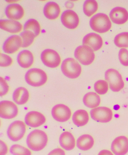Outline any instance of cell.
Instances as JSON below:
<instances>
[{
    "label": "cell",
    "mask_w": 128,
    "mask_h": 155,
    "mask_svg": "<svg viewBox=\"0 0 128 155\" xmlns=\"http://www.w3.org/2000/svg\"><path fill=\"white\" fill-rule=\"evenodd\" d=\"M48 137L43 130H35L32 131L27 137L26 143L28 148L32 151H41L46 147Z\"/></svg>",
    "instance_id": "cell-1"
},
{
    "label": "cell",
    "mask_w": 128,
    "mask_h": 155,
    "mask_svg": "<svg viewBox=\"0 0 128 155\" xmlns=\"http://www.w3.org/2000/svg\"><path fill=\"white\" fill-rule=\"evenodd\" d=\"M90 25L94 31L103 33L107 32L110 29L112 23L107 15L105 14L99 13L91 18Z\"/></svg>",
    "instance_id": "cell-2"
},
{
    "label": "cell",
    "mask_w": 128,
    "mask_h": 155,
    "mask_svg": "<svg viewBox=\"0 0 128 155\" xmlns=\"http://www.w3.org/2000/svg\"><path fill=\"white\" fill-rule=\"evenodd\" d=\"M25 79L29 85L34 87H38L46 83L47 77L46 73L42 70L33 68L26 72Z\"/></svg>",
    "instance_id": "cell-3"
},
{
    "label": "cell",
    "mask_w": 128,
    "mask_h": 155,
    "mask_svg": "<svg viewBox=\"0 0 128 155\" xmlns=\"http://www.w3.org/2000/svg\"><path fill=\"white\" fill-rule=\"evenodd\" d=\"M105 78L113 92H119L124 87V83L122 77L120 73L115 69L108 70L105 72Z\"/></svg>",
    "instance_id": "cell-4"
},
{
    "label": "cell",
    "mask_w": 128,
    "mask_h": 155,
    "mask_svg": "<svg viewBox=\"0 0 128 155\" xmlns=\"http://www.w3.org/2000/svg\"><path fill=\"white\" fill-rule=\"evenodd\" d=\"M61 71L66 77L71 79L77 78L82 72V68L74 59L68 58L62 62Z\"/></svg>",
    "instance_id": "cell-5"
},
{
    "label": "cell",
    "mask_w": 128,
    "mask_h": 155,
    "mask_svg": "<svg viewBox=\"0 0 128 155\" xmlns=\"http://www.w3.org/2000/svg\"><path fill=\"white\" fill-rule=\"evenodd\" d=\"M75 57L82 64L88 66L94 61L95 55L94 51L86 45H81L75 50Z\"/></svg>",
    "instance_id": "cell-6"
},
{
    "label": "cell",
    "mask_w": 128,
    "mask_h": 155,
    "mask_svg": "<svg viewBox=\"0 0 128 155\" xmlns=\"http://www.w3.org/2000/svg\"><path fill=\"white\" fill-rule=\"evenodd\" d=\"M26 127L23 121L17 120L12 123L7 130V136L13 142L20 140L25 136Z\"/></svg>",
    "instance_id": "cell-7"
},
{
    "label": "cell",
    "mask_w": 128,
    "mask_h": 155,
    "mask_svg": "<svg viewBox=\"0 0 128 155\" xmlns=\"http://www.w3.org/2000/svg\"><path fill=\"white\" fill-rule=\"evenodd\" d=\"M90 115L94 121L101 123L110 122L113 117V113L109 108L106 107H98L92 109Z\"/></svg>",
    "instance_id": "cell-8"
},
{
    "label": "cell",
    "mask_w": 128,
    "mask_h": 155,
    "mask_svg": "<svg viewBox=\"0 0 128 155\" xmlns=\"http://www.w3.org/2000/svg\"><path fill=\"white\" fill-rule=\"evenodd\" d=\"M42 62L45 66L50 68H56L60 64L61 58L56 51L50 49L44 50L41 55Z\"/></svg>",
    "instance_id": "cell-9"
},
{
    "label": "cell",
    "mask_w": 128,
    "mask_h": 155,
    "mask_svg": "<svg viewBox=\"0 0 128 155\" xmlns=\"http://www.w3.org/2000/svg\"><path fill=\"white\" fill-rule=\"evenodd\" d=\"M17 106L13 102L3 101L0 103V117L6 119L16 117L18 114Z\"/></svg>",
    "instance_id": "cell-10"
},
{
    "label": "cell",
    "mask_w": 128,
    "mask_h": 155,
    "mask_svg": "<svg viewBox=\"0 0 128 155\" xmlns=\"http://www.w3.org/2000/svg\"><path fill=\"white\" fill-rule=\"evenodd\" d=\"M53 117L56 120L60 122L68 121L72 115L70 108L63 104H58L54 106L52 110Z\"/></svg>",
    "instance_id": "cell-11"
},
{
    "label": "cell",
    "mask_w": 128,
    "mask_h": 155,
    "mask_svg": "<svg viewBox=\"0 0 128 155\" xmlns=\"http://www.w3.org/2000/svg\"><path fill=\"white\" fill-rule=\"evenodd\" d=\"M61 19L63 25L70 29L76 28L79 24V17L76 12L72 10H67L63 12Z\"/></svg>",
    "instance_id": "cell-12"
},
{
    "label": "cell",
    "mask_w": 128,
    "mask_h": 155,
    "mask_svg": "<svg viewBox=\"0 0 128 155\" xmlns=\"http://www.w3.org/2000/svg\"><path fill=\"white\" fill-rule=\"evenodd\" d=\"M111 151L115 155H125L128 152V139L125 136H120L113 141Z\"/></svg>",
    "instance_id": "cell-13"
},
{
    "label": "cell",
    "mask_w": 128,
    "mask_h": 155,
    "mask_svg": "<svg viewBox=\"0 0 128 155\" xmlns=\"http://www.w3.org/2000/svg\"><path fill=\"white\" fill-rule=\"evenodd\" d=\"M22 45V39L20 36L13 35L6 39L3 44L2 49L5 52L12 54L16 52Z\"/></svg>",
    "instance_id": "cell-14"
},
{
    "label": "cell",
    "mask_w": 128,
    "mask_h": 155,
    "mask_svg": "<svg viewBox=\"0 0 128 155\" xmlns=\"http://www.w3.org/2000/svg\"><path fill=\"white\" fill-rule=\"evenodd\" d=\"M46 121V118L44 115L35 111L28 112L25 118V122L26 125L34 128L43 125Z\"/></svg>",
    "instance_id": "cell-15"
},
{
    "label": "cell",
    "mask_w": 128,
    "mask_h": 155,
    "mask_svg": "<svg viewBox=\"0 0 128 155\" xmlns=\"http://www.w3.org/2000/svg\"><path fill=\"white\" fill-rule=\"evenodd\" d=\"M83 45L90 47L93 51H97L103 45V39L101 36L96 33H89L83 39Z\"/></svg>",
    "instance_id": "cell-16"
},
{
    "label": "cell",
    "mask_w": 128,
    "mask_h": 155,
    "mask_svg": "<svg viewBox=\"0 0 128 155\" xmlns=\"http://www.w3.org/2000/svg\"><path fill=\"white\" fill-rule=\"evenodd\" d=\"M110 18L113 22L118 25L125 23L128 20V12L124 8L116 7L111 11Z\"/></svg>",
    "instance_id": "cell-17"
},
{
    "label": "cell",
    "mask_w": 128,
    "mask_h": 155,
    "mask_svg": "<svg viewBox=\"0 0 128 155\" xmlns=\"http://www.w3.org/2000/svg\"><path fill=\"white\" fill-rule=\"evenodd\" d=\"M6 16L12 20H17L22 19L23 17L24 11L23 8L19 4L13 3L8 5L5 10Z\"/></svg>",
    "instance_id": "cell-18"
},
{
    "label": "cell",
    "mask_w": 128,
    "mask_h": 155,
    "mask_svg": "<svg viewBox=\"0 0 128 155\" xmlns=\"http://www.w3.org/2000/svg\"><path fill=\"white\" fill-rule=\"evenodd\" d=\"M0 27L5 31L12 33L19 32L22 28V25L17 21L12 20L1 19Z\"/></svg>",
    "instance_id": "cell-19"
},
{
    "label": "cell",
    "mask_w": 128,
    "mask_h": 155,
    "mask_svg": "<svg viewBox=\"0 0 128 155\" xmlns=\"http://www.w3.org/2000/svg\"><path fill=\"white\" fill-rule=\"evenodd\" d=\"M60 146L67 151L73 150L76 145V140L71 133L68 131L63 133L59 137Z\"/></svg>",
    "instance_id": "cell-20"
},
{
    "label": "cell",
    "mask_w": 128,
    "mask_h": 155,
    "mask_svg": "<svg viewBox=\"0 0 128 155\" xmlns=\"http://www.w3.org/2000/svg\"><path fill=\"white\" fill-rule=\"evenodd\" d=\"M17 60L18 64L21 67L28 68L32 65L34 58L32 53L28 50H23L18 54Z\"/></svg>",
    "instance_id": "cell-21"
},
{
    "label": "cell",
    "mask_w": 128,
    "mask_h": 155,
    "mask_svg": "<svg viewBox=\"0 0 128 155\" xmlns=\"http://www.w3.org/2000/svg\"><path fill=\"white\" fill-rule=\"evenodd\" d=\"M44 14L47 19H56L59 16L61 10L59 5L53 2H50L46 4L43 10Z\"/></svg>",
    "instance_id": "cell-22"
},
{
    "label": "cell",
    "mask_w": 128,
    "mask_h": 155,
    "mask_svg": "<svg viewBox=\"0 0 128 155\" xmlns=\"http://www.w3.org/2000/svg\"><path fill=\"white\" fill-rule=\"evenodd\" d=\"M29 97V92L26 88L24 87H20L15 90L13 95L14 101L18 105L26 104Z\"/></svg>",
    "instance_id": "cell-23"
},
{
    "label": "cell",
    "mask_w": 128,
    "mask_h": 155,
    "mask_svg": "<svg viewBox=\"0 0 128 155\" xmlns=\"http://www.w3.org/2000/svg\"><path fill=\"white\" fill-rule=\"evenodd\" d=\"M83 101L87 107L93 109L100 106L101 98L98 94L96 93L90 92L84 95Z\"/></svg>",
    "instance_id": "cell-24"
},
{
    "label": "cell",
    "mask_w": 128,
    "mask_h": 155,
    "mask_svg": "<svg viewBox=\"0 0 128 155\" xmlns=\"http://www.w3.org/2000/svg\"><path fill=\"white\" fill-rule=\"evenodd\" d=\"M94 144V138L89 134L82 135L78 138L76 142L78 148L84 151H88L91 149Z\"/></svg>",
    "instance_id": "cell-25"
},
{
    "label": "cell",
    "mask_w": 128,
    "mask_h": 155,
    "mask_svg": "<svg viewBox=\"0 0 128 155\" xmlns=\"http://www.w3.org/2000/svg\"><path fill=\"white\" fill-rule=\"evenodd\" d=\"M89 115L86 110L80 109L73 114L72 120L75 125L82 127L86 125L89 121Z\"/></svg>",
    "instance_id": "cell-26"
},
{
    "label": "cell",
    "mask_w": 128,
    "mask_h": 155,
    "mask_svg": "<svg viewBox=\"0 0 128 155\" xmlns=\"http://www.w3.org/2000/svg\"><path fill=\"white\" fill-rule=\"evenodd\" d=\"M24 31H28L32 32L37 37L40 34L41 28L40 24L35 19H30L25 22L23 26Z\"/></svg>",
    "instance_id": "cell-27"
},
{
    "label": "cell",
    "mask_w": 128,
    "mask_h": 155,
    "mask_svg": "<svg viewBox=\"0 0 128 155\" xmlns=\"http://www.w3.org/2000/svg\"><path fill=\"white\" fill-rule=\"evenodd\" d=\"M98 8V3L95 1H86L84 3V12L85 15L88 17L92 16L97 11Z\"/></svg>",
    "instance_id": "cell-28"
},
{
    "label": "cell",
    "mask_w": 128,
    "mask_h": 155,
    "mask_svg": "<svg viewBox=\"0 0 128 155\" xmlns=\"http://www.w3.org/2000/svg\"><path fill=\"white\" fill-rule=\"evenodd\" d=\"M20 36L22 39V48H26L30 46L32 43L35 36L32 32L24 31L20 34Z\"/></svg>",
    "instance_id": "cell-29"
},
{
    "label": "cell",
    "mask_w": 128,
    "mask_h": 155,
    "mask_svg": "<svg viewBox=\"0 0 128 155\" xmlns=\"http://www.w3.org/2000/svg\"><path fill=\"white\" fill-rule=\"evenodd\" d=\"M114 43L120 48H128V32H123L117 35L114 38Z\"/></svg>",
    "instance_id": "cell-30"
},
{
    "label": "cell",
    "mask_w": 128,
    "mask_h": 155,
    "mask_svg": "<svg viewBox=\"0 0 128 155\" xmlns=\"http://www.w3.org/2000/svg\"><path fill=\"white\" fill-rule=\"evenodd\" d=\"M109 86L108 82L106 81L100 80L94 84V89L98 94L105 95L109 90Z\"/></svg>",
    "instance_id": "cell-31"
},
{
    "label": "cell",
    "mask_w": 128,
    "mask_h": 155,
    "mask_svg": "<svg viewBox=\"0 0 128 155\" xmlns=\"http://www.w3.org/2000/svg\"><path fill=\"white\" fill-rule=\"evenodd\" d=\"M10 152L13 155H31V151L20 145H14L11 147Z\"/></svg>",
    "instance_id": "cell-32"
},
{
    "label": "cell",
    "mask_w": 128,
    "mask_h": 155,
    "mask_svg": "<svg viewBox=\"0 0 128 155\" xmlns=\"http://www.w3.org/2000/svg\"><path fill=\"white\" fill-rule=\"evenodd\" d=\"M119 59L122 64L128 66V51L125 48L120 50L118 54Z\"/></svg>",
    "instance_id": "cell-33"
},
{
    "label": "cell",
    "mask_w": 128,
    "mask_h": 155,
    "mask_svg": "<svg viewBox=\"0 0 128 155\" xmlns=\"http://www.w3.org/2000/svg\"><path fill=\"white\" fill-rule=\"evenodd\" d=\"M13 62V60L10 56L4 54H1L0 66L2 67H6L10 66Z\"/></svg>",
    "instance_id": "cell-34"
},
{
    "label": "cell",
    "mask_w": 128,
    "mask_h": 155,
    "mask_svg": "<svg viewBox=\"0 0 128 155\" xmlns=\"http://www.w3.org/2000/svg\"><path fill=\"white\" fill-rule=\"evenodd\" d=\"M9 87L8 84L4 79L1 77V97L5 95L9 91Z\"/></svg>",
    "instance_id": "cell-35"
},
{
    "label": "cell",
    "mask_w": 128,
    "mask_h": 155,
    "mask_svg": "<svg viewBox=\"0 0 128 155\" xmlns=\"http://www.w3.org/2000/svg\"><path fill=\"white\" fill-rule=\"evenodd\" d=\"M48 155H66V154L64 150L58 148L52 150Z\"/></svg>",
    "instance_id": "cell-36"
},
{
    "label": "cell",
    "mask_w": 128,
    "mask_h": 155,
    "mask_svg": "<svg viewBox=\"0 0 128 155\" xmlns=\"http://www.w3.org/2000/svg\"><path fill=\"white\" fill-rule=\"evenodd\" d=\"M3 145L2 143L1 142V145L3 147V148L1 147V155H5L7 154L8 152V148L7 146L6 145L5 143L4 142H2Z\"/></svg>",
    "instance_id": "cell-37"
},
{
    "label": "cell",
    "mask_w": 128,
    "mask_h": 155,
    "mask_svg": "<svg viewBox=\"0 0 128 155\" xmlns=\"http://www.w3.org/2000/svg\"><path fill=\"white\" fill-rule=\"evenodd\" d=\"M98 155H114L113 153L109 150H104L101 151Z\"/></svg>",
    "instance_id": "cell-38"
},
{
    "label": "cell",
    "mask_w": 128,
    "mask_h": 155,
    "mask_svg": "<svg viewBox=\"0 0 128 155\" xmlns=\"http://www.w3.org/2000/svg\"><path fill=\"white\" fill-rule=\"evenodd\" d=\"M65 5L66 7L68 8H73L74 5L73 3L71 2L67 1L66 2Z\"/></svg>",
    "instance_id": "cell-39"
}]
</instances>
